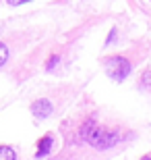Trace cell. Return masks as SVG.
<instances>
[{
  "mask_svg": "<svg viewBox=\"0 0 151 160\" xmlns=\"http://www.w3.org/2000/svg\"><path fill=\"white\" fill-rule=\"evenodd\" d=\"M81 135L85 137V142H89L93 148L97 150H106V148H112L120 142L116 131H110L106 127H99L95 121H85V125L81 127Z\"/></svg>",
  "mask_w": 151,
  "mask_h": 160,
  "instance_id": "obj_1",
  "label": "cell"
},
{
  "mask_svg": "<svg viewBox=\"0 0 151 160\" xmlns=\"http://www.w3.org/2000/svg\"><path fill=\"white\" fill-rule=\"evenodd\" d=\"M106 71L110 73V77H114L116 81H122L130 73V62L122 56H114V58L106 60Z\"/></svg>",
  "mask_w": 151,
  "mask_h": 160,
  "instance_id": "obj_2",
  "label": "cell"
},
{
  "mask_svg": "<svg viewBox=\"0 0 151 160\" xmlns=\"http://www.w3.org/2000/svg\"><path fill=\"white\" fill-rule=\"evenodd\" d=\"M52 102L50 100H35L33 102V106H31V112H33V117L37 121H44V119H48L50 114H52Z\"/></svg>",
  "mask_w": 151,
  "mask_h": 160,
  "instance_id": "obj_3",
  "label": "cell"
},
{
  "mask_svg": "<svg viewBox=\"0 0 151 160\" xmlns=\"http://www.w3.org/2000/svg\"><path fill=\"white\" fill-rule=\"evenodd\" d=\"M54 146V137L52 135H44L37 143V158H44L46 154H50V150Z\"/></svg>",
  "mask_w": 151,
  "mask_h": 160,
  "instance_id": "obj_4",
  "label": "cell"
},
{
  "mask_svg": "<svg viewBox=\"0 0 151 160\" xmlns=\"http://www.w3.org/2000/svg\"><path fill=\"white\" fill-rule=\"evenodd\" d=\"M0 160H17L15 150L8 148V146H2V148H0Z\"/></svg>",
  "mask_w": 151,
  "mask_h": 160,
  "instance_id": "obj_5",
  "label": "cell"
},
{
  "mask_svg": "<svg viewBox=\"0 0 151 160\" xmlns=\"http://www.w3.org/2000/svg\"><path fill=\"white\" fill-rule=\"evenodd\" d=\"M141 83H143V88H149V85H151V71H145V73H143Z\"/></svg>",
  "mask_w": 151,
  "mask_h": 160,
  "instance_id": "obj_6",
  "label": "cell"
},
{
  "mask_svg": "<svg viewBox=\"0 0 151 160\" xmlns=\"http://www.w3.org/2000/svg\"><path fill=\"white\" fill-rule=\"evenodd\" d=\"M0 54H2V56H0V65H4L6 58H8V50H6L4 44H2V48H0Z\"/></svg>",
  "mask_w": 151,
  "mask_h": 160,
  "instance_id": "obj_7",
  "label": "cell"
},
{
  "mask_svg": "<svg viewBox=\"0 0 151 160\" xmlns=\"http://www.w3.org/2000/svg\"><path fill=\"white\" fill-rule=\"evenodd\" d=\"M56 62H58V54H56V56H52V60H48V71H52L54 67H56Z\"/></svg>",
  "mask_w": 151,
  "mask_h": 160,
  "instance_id": "obj_8",
  "label": "cell"
},
{
  "mask_svg": "<svg viewBox=\"0 0 151 160\" xmlns=\"http://www.w3.org/2000/svg\"><path fill=\"white\" fill-rule=\"evenodd\" d=\"M23 2H29V0H8V4H23Z\"/></svg>",
  "mask_w": 151,
  "mask_h": 160,
  "instance_id": "obj_9",
  "label": "cell"
},
{
  "mask_svg": "<svg viewBox=\"0 0 151 160\" xmlns=\"http://www.w3.org/2000/svg\"><path fill=\"white\" fill-rule=\"evenodd\" d=\"M141 160H151V156H145V158H141Z\"/></svg>",
  "mask_w": 151,
  "mask_h": 160,
  "instance_id": "obj_10",
  "label": "cell"
}]
</instances>
